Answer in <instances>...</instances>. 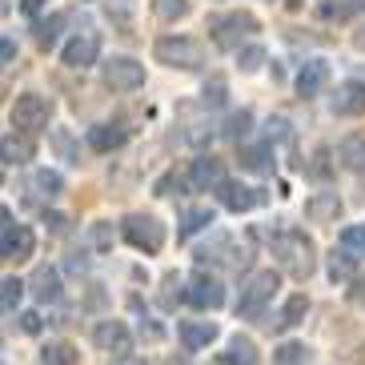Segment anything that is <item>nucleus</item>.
Returning <instances> with one entry per match:
<instances>
[{
  "instance_id": "f257e3e1",
  "label": "nucleus",
  "mask_w": 365,
  "mask_h": 365,
  "mask_svg": "<svg viewBox=\"0 0 365 365\" xmlns=\"http://www.w3.org/2000/svg\"><path fill=\"white\" fill-rule=\"evenodd\" d=\"M273 257H277V265L289 273V277L305 281L317 269V257H313V241L301 229H281L277 237H273Z\"/></svg>"
},
{
  "instance_id": "f03ea898",
  "label": "nucleus",
  "mask_w": 365,
  "mask_h": 365,
  "mask_svg": "<svg viewBox=\"0 0 365 365\" xmlns=\"http://www.w3.org/2000/svg\"><path fill=\"white\" fill-rule=\"evenodd\" d=\"M257 29H261L257 16H253V12H241V9L221 12V16H209V36H213V44L225 48V53H241V48H245L241 41H249Z\"/></svg>"
},
{
  "instance_id": "7ed1b4c3",
  "label": "nucleus",
  "mask_w": 365,
  "mask_h": 365,
  "mask_svg": "<svg viewBox=\"0 0 365 365\" xmlns=\"http://www.w3.org/2000/svg\"><path fill=\"white\" fill-rule=\"evenodd\" d=\"M153 56L161 61V65L169 68H181V73H197V68H205V44L193 41V36H161V41L153 44Z\"/></svg>"
},
{
  "instance_id": "20e7f679",
  "label": "nucleus",
  "mask_w": 365,
  "mask_h": 365,
  "mask_svg": "<svg viewBox=\"0 0 365 365\" xmlns=\"http://www.w3.org/2000/svg\"><path fill=\"white\" fill-rule=\"evenodd\" d=\"M9 120L16 133H29L36 137L41 129H48V120H53V101L41 97V93H21V97L12 101L9 108Z\"/></svg>"
},
{
  "instance_id": "39448f33",
  "label": "nucleus",
  "mask_w": 365,
  "mask_h": 365,
  "mask_svg": "<svg viewBox=\"0 0 365 365\" xmlns=\"http://www.w3.org/2000/svg\"><path fill=\"white\" fill-rule=\"evenodd\" d=\"M281 289V273L277 269H257V273H249L245 285H241V301H237V313L241 317H261L273 293Z\"/></svg>"
},
{
  "instance_id": "423d86ee",
  "label": "nucleus",
  "mask_w": 365,
  "mask_h": 365,
  "mask_svg": "<svg viewBox=\"0 0 365 365\" xmlns=\"http://www.w3.org/2000/svg\"><path fill=\"white\" fill-rule=\"evenodd\" d=\"M36 249V237L29 225H21L12 209H0V257L4 261H29Z\"/></svg>"
},
{
  "instance_id": "0eeeda50",
  "label": "nucleus",
  "mask_w": 365,
  "mask_h": 365,
  "mask_svg": "<svg viewBox=\"0 0 365 365\" xmlns=\"http://www.w3.org/2000/svg\"><path fill=\"white\" fill-rule=\"evenodd\" d=\"M120 237H125L133 249H140V253H161L165 225L149 213H129L125 221H120Z\"/></svg>"
},
{
  "instance_id": "6e6552de",
  "label": "nucleus",
  "mask_w": 365,
  "mask_h": 365,
  "mask_svg": "<svg viewBox=\"0 0 365 365\" xmlns=\"http://www.w3.org/2000/svg\"><path fill=\"white\" fill-rule=\"evenodd\" d=\"M185 301H189L193 309H221V305H225V285H221L217 273L197 269L193 277L185 281Z\"/></svg>"
},
{
  "instance_id": "1a4fd4ad",
  "label": "nucleus",
  "mask_w": 365,
  "mask_h": 365,
  "mask_svg": "<svg viewBox=\"0 0 365 365\" xmlns=\"http://www.w3.org/2000/svg\"><path fill=\"white\" fill-rule=\"evenodd\" d=\"M101 76H105V85L113 93H137L145 85V65L133 61V56H108L101 65Z\"/></svg>"
},
{
  "instance_id": "9d476101",
  "label": "nucleus",
  "mask_w": 365,
  "mask_h": 365,
  "mask_svg": "<svg viewBox=\"0 0 365 365\" xmlns=\"http://www.w3.org/2000/svg\"><path fill=\"white\" fill-rule=\"evenodd\" d=\"M221 185H225V169H221L217 157H197L189 165V173H185V189L189 193H217Z\"/></svg>"
},
{
  "instance_id": "9b49d317",
  "label": "nucleus",
  "mask_w": 365,
  "mask_h": 365,
  "mask_svg": "<svg viewBox=\"0 0 365 365\" xmlns=\"http://www.w3.org/2000/svg\"><path fill=\"white\" fill-rule=\"evenodd\" d=\"M97 56H101V33L97 29H81V33L65 44L61 61H65L68 68H88V65H97Z\"/></svg>"
},
{
  "instance_id": "f8f14e48",
  "label": "nucleus",
  "mask_w": 365,
  "mask_h": 365,
  "mask_svg": "<svg viewBox=\"0 0 365 365\" xmlns=\"http://www.w3.org/2000/svg\"><path fill=\"white\" fill-rule=\"evenodd\" d=\"M93 341L105 349V354H117V357H133V333L125 322H97L93 325Z\"/></svg>"
},
{
  "instance_id": "ddd939ff",
  "label": "nucleus",
  "mask_w": 365,
  "mask_h": 365,
  "mask_svg": "<svg viewBox=\"0 0 365 365\" xmlns=\"http://www.w3.org/2000/svg\"><path fill=\"white\" fill-rule=\"evenodd\" d=\"M329 108H333V117H361L365 113V85L361 81L337 85V93L329 97Z\"/></svg>"
},
{
  "instance_id": "4468645a",
  "label": "nucleus",
  "mask_w": 365,
  "mask_h": 365,
  "mask_svg": "<svg viewBox=\"0 0 365 365\" xmlns=\"http://www.w3.org/2000/svg\"><path fill=\"white\" fill-rule=\"evenodd\" d=\"M125 140H129V129L120 120H105V125H93L88 129V149L93 153H117Z\"/></svg>"
},
{
  "instance_id": "2eb2a0df",
  "label": "nucleus",
  "mask_w": 365,
  "mask_h": 365,
  "mask_svg": "<svg viewBox=\"0 0 365 365\" xmlns=\"http://www.w3.org/2000/svg\"><path fill=\"white\" fill-rule=\"evenodd\" d=\"M217 197H221V205H225L229 213H249L253 205L265 201L261 189H249V185H237V181H225L221 189H217Z\"/></svg>"
},
{
  "instance_id": "dca6fc26",
  "label": "nucleus",
  "mask_w": 365,
  "mask_h": 365,
  "mask_svg": "<svg viewBox=\"0 0 365 365\" xmlns=\"http://www.w3.org/2000/svg\"><path fill=\"white\" fill-rule=\"evenodd\" d=\"M0 157H4V165H29L36 157V145H33V137L29 133H4L0 137Z\"/></svg>"
},
{
  "instance_id": "f3484780",
  "label": "nucleus",
  "mask_w": 365,
  "mask_h": 365,
  "mask_svg": "<svg viewBox=\"0 0 365 365\" xmlns=\"http://www.w3.org/2000/svg\"><path fill=\"white\" fill-rule=\"evenodd\" d=\"M29 289L41 305H53V301H61V273L53 265H36L33 277H29Z\"/></svg>"
},
{
  "instance_id": "a211bd4d",
  "label": "nucleus",
  "mask_w": 365,
  "mask_h": 365,
  "mask_svg": "<svg viewBox=\"0 0 365 365\" xmlns=\"http://www.w3.org/2000/svg\"><path fill=\"white\" fill-rule=\"evenodd\" d=\"M293 85H297V97H305V101L317 97V93L329 85V65H325V61H305Z\"/></svg>"
},
{
  "instance_id": "6ab92c4d",
  "label": "nucleus",
  "mask_w": 365,
  "mask_h": 365,
  "mask_svg": "<svg viewBox=\"0 0 365 365\" xmlns=\"http://www.w3.org/2000/svg\"><path fill=\"white\" fill-rule=\"evenodd\" d=\"M305 217H309L313 225H333L337 217H341V197L337 193H313L305 201Z\"/></svg>"
},
{
  "instance_id": "aec40b11",
  "label": "nucleus",
  "mask_w": 365,
  "mask_h": 365,
  "mask_svg": "<svg viewBox=\"0 0 365 365\" xmlns=\"http://www.w3.org/2000/svg\"><path fill=\"white\" fill-rule=\"evenodd\" d=\"M217 322H181V341L189 349H209L217 341Z\"/></svg>"
},
{
  "instance_id": "412c9836",
  "label": "nucleus",
  "mask_w": 365,
  "mask_h": 365,
  "mask_svg": "<svg viewBox=\"0 0 365 365\" xmlns=\"http://www.w3.org/2000/svg\"><path fill=\"white\" fill-rule=\"evenodd\" d=\"M225 365H261V354H257V345H253V337H245V333L229 337Z\"/></svg>"
},
{
  "instance_id": "4be33fe9",
  "label": "nucleus",
  "mask_w": 365,
  "mask_h": 365,
  "mask_svg": "<svg viewBox=\"0 0 365 365\" xmlns=\"http://www.w3.org/2000/svg\"><path fill=\"white\" fill-rule=\"evenodd\" d=\"M213 225V209L209 205H193V209H185L181 213V229H177V237L181 241H189V237H197L201 229Z\"/></svg>"
},
{
  "instance_id": "5701e85b",
  "label": "nucleus",
  "mask_w": 365,
  "mask_h": 365,
  "mask_svg": "<svg viewBox=\"0 0 365 365\" xmlns=\"http://www.w3.org/2000/svg\"><path fill=\"white\" fill-rule=\"evenodd\" d=\"M337 161L349 173H365V137H345L337 145Z\"/></svg>"
},
{
  "instance_id": "b1692460",
  "label": "nucleus",
  "mask_w": 365,
  "mask_h": 365,
  "mask_svg": "<svg viewBox=\"0 0 365 365\" xmlns=\"http://www.w3.org/2000/svg\"><path fill=\"white\" fill-rule=\"evenodd\" d=\"M241 165H245L249 173H273V145H245L241 149Z\"/></svg>"
},
{
  "instance_id": "393cba45",
  "label": "nucleus",
  "mask_w": 365,
  "mask_h": 365,
  "mask_svg": "<svg viewBox=\"0 0 365 365\" xmlns=\"http://www.w3.org/2000/svg\"><path fill=\"white\" fill-rule=\"evenodd\" d=\"M29 185H33V193L44 197V201H53V197L65 193V177H61V173H53V169H36Z\"/></svg>"
},
{
  "instance_id": "a878e982",
  "label": "nucleus",
  "mask_w": 365,
  "mask_h": 365,
  "mask_svg": "<svg viewBox=\"0 0 365 365\" xmlns=\"http://www.w3.org/2000/svg\"><path fill=\"white\" fill-rule=\"evenodd\" d=\"M305 313H309V297H305V293H293V297L285 301V305H281L277 325H281V329H293V325L305 322Z\"/></svg>"
},
{
  "instance_id": "bb28decb",
  "label": "nucleus",
  "mask_w": 365,
  "mask_h": 365,
  "mask_svg": "<svg viewBox=\"0 0 365 365\" xmlns=\"http://www.w3.org/2000/svg\"><path fill=\"white\" fill-rule=\"evenodd\" d=\"M41 361L44 365H81V354H76V345H68V341H48L41 349Z\"/></svg>"
},
{
  "instance_id": "cd10ccee",
  "label": "nucleus",
  "mask_w": 365,
  "mask_h": 365,
  "mask_svg": "<svg viewBox=\"0 0 365 365\" xmlns=\"http://www.w3.org/2000/svg\"><path fill=\"white\" fill-rule=\"evenodd\" d=\"M354 265H357V257L349 253V249H333L329 253V277L333 281H354L357 277Z\"/></svg>"
},
{
  "instance_id": "c85d7f7f",
  "label": "nucleus",
  "mask_w": 365,
  "mask_h": 365,
  "mask_svg": "<svg viewBox=\"0 0 365 365\" xmlns=\"http://www.w3.org/2000/svg\"><path fill=\"white\" fill-rule=\"evenodd\" d=\"M225 140H233V145H241V140L249 137V133H253V113H249V108H241V113H233V117L225 120Z\"/></svg>"
},
{
  "instance_id": "c756f323",
  "label": "nucleus",
  "mask_w": 365,
  "mask_h": 365,
  "mask_svg": "<svg viewBox=\"0 0 365 365\" xmlns=\"http://www.w3.org/2000/svg\"><path fill=\"white\" fill-rule=\"evenodd\" d=\"M61 29H65V12H53V16H48V21H36V44H41V48H53L56 44V36H61Z\"/></svg>"
},
{
  "instance_id": "7c9ffc66",
  "label": "nucleus",
  "mask_w": 365,
  "mask_h": 365,
  "mask_svg": "<svg viewBox=\"0 0 365 365\" xmlns=\"http://www.w3.org/2000/svg\"><path fill=\"white\" fill-rule=\"evenodd\" d=\"M24 281H16V277H4L0 281V305H4V313H12L16 305H21V297H24Z\"/></svg>"
},
{
  "instance_id": "2f4dec72",
  "label": "nucleus",
  "mask_w": 365,
  "mask_h": 365,
  "mask_svg": "<svg viewBox=\"0 0 365 365\" xmlns=\"http://www.w3.org/2000/svg\"><path fill=\"white\" fill-rule=\"evenodd\" d=\"M341 249H349L354 257H365V221L341 229Z\"/></svg>"
},
{
  "instance_id": "473e14b6",
  "label": "nucleus",
  "mask_w": 365,
  "mask_h": 365,
  "mask_svg": "<svg viewBox=\"0 0 365 365\" xmlns=\"http://www.w3.org/2000/svg\"><path fill=\"white\" fill-rule=\"evenodd\" d=\"M153 12H157L165 24L185 21V16H189V0H157V4H153Z\"/></svg>"
},
{
  "instance_id": "72a5a7b5",
  "label": "nucleus",
  "mask_w": 365,
  "mask_h": 365,
  "mask_svg": "<svg viewBox=\"0 0 365 365\" xmlns=\"http://www.w3.org/2000/svg\"><path fill=\"white\" fill-rule=\"evenodd\" d=\"M261 65H265V48H261V44H245V48L237 53V68H241V73H257Z\"/></svg>"
},
{
  "instance_id": "f704fd0d",
  "label": "nucleus",
  "mask_w": 365,
  "mask_h": 365,
  "mask_svg": "<svg viewBox=\"0 0 365 365\" xmlns=\"http://www.w3.org/2000/svg\"><path fill=\"white\" fill-rule=\"evenodd\" d=\"M108 21L129 33L133 29V0H108Z\"/></svg>"
},
{
  "instance_id": "c9c22d12",
  "label": "nucleus",
  "mask_w": 365,
  "mask_h": 365,
  "mask_svg": "<svg viewBox=\"0 0 365 365\" xmlns=\"http://www.w3.org/2000/svg\"><path fill=\"white\" fill-rule=\"evenodd\" d=\"M113 241H117V229L108 225V221H97V225L88 229V245L93 249H113Z\"/></svg>"
},
{
  "instance_id": "e433bc0d",
  "label": "nucleus",
  "mask_w": 365,
  "mask_h": 365,
  "mask_svg": "<svg viewBox=\"0 0 365 365\" xmlns=\"http://www.w3.org/2000/svg\"><path fill=\"white\" fill-rule=\"evenodd\" d=\"M225 81H221V76H213V81H209V85H205V93H201V101H205V108H221L225 105Z\"/></svg>"
},
{
  "instance_id": "4c0bfd02",
  "label": "nucleus",
  "mask_w": 365,
  "mask_h": 365,
  "mask_svg": "<svg viewBox=\"0 0 365 365\" xmlns=\"http://www.w3.org/2000/svg\"><path fill=\"white\" fill-rule=\"evenodd\" d=\"M273 357H277V365H297L301 357H305V345H297V341H285V345H281V349H277Z\"/></svg>"
},
{
  "instance_id": "58836bf2",
  "label": "nucleus",
  "mask_w": 365,
  "mask_h": 365,
  "mask_svg": "<svg viewBox=\"0 0 365 365\" xmlns=\"http://www.w3.org/2000/svg\"><path fill=\"white\" fill-rule=\"evenodd\" d=\"M265 140L269 145H273V140H289V120L285 117H269V125H265Z\"/></svg>"
},
{
  "instance_id": "ea45409f",
  "label": "nucleus",
  "mask_w": 365,
  "mask_h": 365,
  "mask_svg": "<svg viewBox=\"0 0 365 365\" xmlns=\"http://www.w3.org/2000/svg\"><path fill=\"white\" fill-rule=\"evenodd\" d=\"M21 329L29 333V337H36V333L44 329V317H41V313H33V309H29V313H21Z\"/></svg>"
},
{
  "instance_id": "a19ab883",
  "label": "nucleus",
  "mask_w": 365,
  "mask_h": 365,
  "mask_svg": "<svg viewBox=\"0 0 365 365\" xmlns=\"http://www.w3.org/2000/svg\"><path fill=\"white\" fill-rule=\"evenodd\" d=\"M349 285H354V289H349V297H354V305H357V309H365V273H357V277L349 281Z\"/></svg>"
},
{
  "instance_id": "79ce46f5",
  "label": "nucleus",
  "mask_w": 365,
  "mask_h": 365,
  "mask_svg": "<svg viewBox=\"0 0 365 365\" xmlns=\"http://www.w3.org/2000/svg\"><path fill=\"white\" fill-rule=\"evenodd\" d=\"M140 337H149V341H161L165 329H161L157 322H149V317H145V322H140Z\"/></svg>"
},
{
  "instance_id": "37998d69",
  "label": "nucleus",
  "mask_w": 365,
  "mask_h": 365,
  "mask_svg": "<svg viewBox=\"0 0 365 365\" xmlns=\"http://www.w3.org/2000/svg\"><path fill=\"white\" fill-rule=\"evenodd\" d=\"M0 61H4V65H12V61H16V44H12V36H4V41H0Z\"/></svg>"
},
{
  "instance_id": "c03bdc74",
  "label": "nucleus",
  "mask_w": 365,
  "mask_h": 365,
  "mask_svg": "<svg viewBox=\"0 0 365 365\" xmlns=\"http://www.w3.org/2000/svg\"><path fill=\"white\" fill-rule=\"evenodd\" d=\"M325 157H329L325 149H317V153H313V165H309V173H313V177H325Z\"/></svg>"
},
{
  "instance_id": "a18cd8bd",
  "label": "nucleus",
  "mask_w": 365,
  "mask_h": 365,
  "mask_svg": "<svg viewBox=\"0 0 365 365\" xmlns=\"http://www.w3.org/2000/svg\"><path fill=\"white\" fill-rule=\"evenodd\" d=\"M44 221L53 225V233H65L68 229V217H61V213H44Z\"/></svg>"
},
{
  "instance_id": "49530a36",
  "label": "nucleus",
  "mask_w": 365,
  "mask_h": 365,
  "mask_svg": "<svg viewBox=\"0 0 365 365\" xmlns=\"http://www.w3.org/2000/svg\"><path fill=\"white\" fill-rule=\"evenodd\" d=\"M41 9H44V0H21V12H24V16H41Z\"/></svg>"
},
{
  "instance_id": "de8ad7c7",
  "label": "nucleus",
  "mask_w": 365,
  "mask_h": 365,
  "mask_svg": "<svg viewBox=\"0 0 365 365\" xmlns=\"http://www.w3.org/2000/svg\"><path fill=\"white\" fill-rule=\"evenodd\" d=\"M68 273H85V257H81V253H73V261H68Z\"/></svg>"
},
{
  "instance_id": "09e8293b",
  "label": "nucleus",
  "mask_w": 365,
  "mask_h": 365,
  "mask_svg": "<svg viewBox=\"0 0 365 365\" xmlns=\"http://www.w3.org/2000/svg\"><path fill=\"white\" fill-rule=\"evenodd\" d=\"M113 365H149V361H145V357H117Z\"/></svg>"
},
{
  "instance_id": "8fccbe9b",
  "label": "nucleus",
  "mask_w": 365,
  "mask_h": 365,
  "mask_svg": "<svg viewBox=\"0 0 365 365\" xmlns=\"http://www.w3.org/2000/svg\"><path fill=\"white\" fill-rule=\"evenodd\" d=\"M354 44H357V48H361V53H365V24H361V29H357V33H354Z\"/></svg>"
},
{
  "instance_id": "3c124183",
  "label": "nucleus",
  "mask_w": 365,
  "mask_h": 365,
  "mask_svg": "<svg viewBox=\"0 0 365 365\" xmlns=\"http://www.w3.org/2000/svg\"><path fill=\"white\" fill-rule=\"evenodd\" d=\"M285 9H301V0H285Z\"/></svg>"
}]
</instances>
